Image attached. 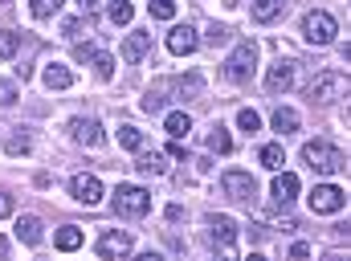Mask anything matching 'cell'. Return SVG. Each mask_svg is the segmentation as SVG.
Segmentation results:
<instances>
[{"label": "cell", "mask_w": 351, "mask_h": 261, "mask_svg": "<svg viewBox=\"0 0 351 261\" xmlns=\"http://www.w3.org/2000/svg\"><path fill=\"white\" fill-rule=\"evenodd\" d=\"M302 160H306V168L319 175H335L348 168V156L335 147V143H327V139H315V143H306L302 147Z\"/></svg>", "instance_id": "1"}, {"label": "cell", "mask_w": 351, "mask_h": 261, "mask_svg": "<svg viewBox=\"0 0 351 261\" xmlns=\"http://www.w3.org/2000/svg\"><path fill=\"white\" fill-rule=\"evenodd\" d=\"M254 66H258V45L254 41H237V49L225 62V78L229 82H250L254 78Z\"/></svg>", "instance_id": "2"}, {"label": "cell", "mask_w": 351, "mask_h": 261, "mask_svg": "<svg viewBox=\"0 0 351 261\" xmlns=\"http://www.w3.org/2000/svg\"><path fill=\"white\" fill-rule=\"evenodd\" d=\"M335 33H339V25H335V16H331V12L315 8V12H306V16H302V37H306L311 45H331V41H335Z\"/></svg>", "instance_id": "3"}, {"label": "cell", "mask_w": 351, "mask_h": 261, "mask_svg": "<svg viewBox=\"0 0 351 261\" xmlns=\"http://www.w3.org/2000/svg\"><path fill=\"white\" fill-rule=\"evenodd\" d=\"M110 204H114V212H119V216H147L152 196H147L143 188H135V184H119Z\"/></svg>", "instance_id": "4"}, {"label": "cell", "mask_w": 351, "mask_h": 261, "mask_svg": "<svg viewBox=\"0 0 351 261\" xmlns=\"http://www.w3.org/2000/svg\"><path fill=\"white\" fill-rule=\"evenodd\" d=\"M343 94H348V74H339V70H327V74H319L311 82V98L315 102H335Z\"/></svg>", "instance_id": "5"}, {"label": "cell", "mask_w": 351, "mask_h": 261, "mask_svg": "<svg viewBox=\"0 0 351 261\" xmlns=\"http://www.w3.org/2000/svg\"><path fill=\"white\" fill-rule=\"evenodd\" d=\"M131 253V233L127 229H106L98 237V258L102 261H123Z\"/></svg>", "instance_id": "6"}, {"label": "cell", "mask_w": 351, "mask_h": 261, "mask_svg": "<svg viewBox=\"0 0 351 261\" xmlns=\"http://www.w3.org/2000/svg\"><path fill=\"white\" fill-rule=\"evenodd\" d=\"M221 188H225L229 200H241V204H250V200L258 196V179L250 172H225L221 175Z\"/></svg>", "instance_id": "7"}, {"label": "cell", "mask_w": 351, "mask_h": 261, "mask_svg": "<svg viewBox=\"0 0 351 261\" xmlns=\"http://www.w3.org/2000/svg\"><path fill=\"white\" fill-rule=\"evenodd\" d=\"M70 196L78 200V204H86V208H94L98 200H102V179L90 172H78L74 179H70Z\"/></svg>", "instance_id": "8"}, {"label": "cell", "mask_w": 351, "mask_h": 261, "mask_svg": "<svg viewBox=\"0 0 351 261\" xmlns=\"http://www.w3.org/2000/svg\"><path fill=\"white\" fill-rule=\"evenodd\" d=\"M311 200V212H339L348 204V196L335 188V184H315V192L306 196Z\"/></svg>", "instance_id": "9"}, {"label": "cell", "mask_w": 351, "mask_h": 261, "mask_svg": "<svg viewBox=\"0 0 351 261\" xmlns=\"http://www.w3.org/2000/svg\"><path fill=\"white\" fill-rule=\"evenodd\" d=\"M196 45H200V33L192 25H176L172 33H168V49H172L176 58H188Z\"/></svg>", "instance_id": "10"}, {"label": "cell", "mask_w": 351, "mask_h": 261, "mask_svg": "<svg viewBox=\"0 0 351 261\" xmlns=\"http://www.w3.org/2000/svg\"><path fill=\"white\" fill-rule=\"evenodd\" d=\"M70 135H74L82 147H102V143H106V135H102L98 119H74V123H70Z\"/></svg>", "instance_id": "11"}, {"label": "cell", "mask_w": 351, "mask_h": 261, "mask_svg": "<svg viewBox=\"0 0 351 261\" xmlns=\"http://www.w3.org/2000/svg\"><path fill=\"white\" fill-rule=\"evenodd\" d=\"M265 90H269V94H286V90H294V62H278V66H269V74H265Z\"/></svg>", "instance_id": "12"}, {"label": "cell", "mask_w": 351, "mask_h": 261, "mask_svg": "<svg viewBox=\"0 0 351 261\" xmlns=\"http://www.w3.org/2000/svg\"><path fill=\"white\" fill-rule=\"evenodd\" d=\"M119 53H123V62H127V66L143 62V58L152 53V33H131V37L123 41V49H119Z\"/></svg>", "instance_id": "13"}, {"label": "cell", "mask_w": 351, "mask_h": 261, "mask_svg": "<svg viewBox=\"0 0 351 261\" xmlns=\"http://www.w3.org/2000/svg\"><path fill=\"white\" fill-rule=\"evenodd\" d=\"M274 200H278V208H286V204H294V196H298V175L294 172H278L274 175Z\"/></svg>", "instance_id": "14"}, {"label": "cell", "mask_w": 351, "mask_h": 261, "mask_svg": "<svg viewBox=\"0 0 351 261\" xmlns=\"http://www.w3.org/2000/svg\"><path fill=\"white\" fill-rule=\"evenodd\" d=\"M204 225H208V241H213V245H233V237H237V225H233L229 216H208Z\"/></svg>", "instance_id": "15"}, {"label": "cell", "mask_w": 351, "mask_h": 261, "mask_svg": "<svg viewBox=\"0 0 351 261\" xmlns=\"http://www.w3.org/2000/svg\"><path fill=\"white\" fill-rule=\"evenodd\" d=\"M41 82H45L49 90H70V86H74V70H70V66H58V62H53V66H45Z\"/></svg>", "instance_id": "16"}, {"label": "cell", "mask_w": 351, "mask_h": 261, "mask_svg": "<svg viewBox=\"0 0 351 261\" xmlns=\"http://www.w3.org/2000/svg\"><path fill=\"white\" fill-rule=\"evenodd\" d=\"M135 172L139 175H164L168 172V156H160V151H139Z\"/></svg>", "instance_id": "17"}, {"label": "cell", "mask_w": 351, "mask_h": 261, "mask_svg": "<svg viewBox=\"0 0 351 261\" xmlns=\"http://www.w3.org/2000/svg\"><path fill=\"white\" fill-rule=\"evenodd\" d=\"M16 237H21L25 245H41V237H45V225H41L37 216H21V221H16Z\"/></svg>", "instance_id": "18"}, {"label": "cell", "mask_w": 351, "mask_h": 261, "mask_svg": "<svg viewBox=\"0 0 351 261\" xmlns=\"http://www.w3.org/2000/svg\"><path fill=\"white\" fill-rule=\"evenodd\" d=\"M164 131H168L172 139H188V131H192V119H188L184 110H168V114H164Z\"/></svg>", "instance_id": "19"}, {"label": "cell", "mask_w": 351, "mask_h": 261, "mask_svg": "<svg viewBox=\"0 0 351 261\" xmlns=\"http://www.w3.org/2000/svg\"><path fill=\"white\" fill-rule=\"evenodd\" d=\"M250 12H254V21H278V16H282V12H286V0H254V8H250Z\"/></svg>", "instance_id": "20"}, {"label": "cell", "mask_w": 351, "mask_h": 261, "mask_svg": "<svg viewBox=\"0 0 351 261\" xmlns=\"http://www.w3.org/2000/svg\"><path fill=\"white\" fill-rule=\"evenodd\" d=\"M274 131H278V135H294V131H298V110L278 106V110H274Z\"/></svg>", "instance_id": "21"}, {"label": "cell", "mask_w": 351, "mask_h": 261, "mask_svg": "<svg viewBox=\"0 0 351 261\" xmlns=\"http://www.w3.org/2000/svg\"><path fill=\"white\" fill-rule=\"evenodd\" d=\"M258 160H262V168H269V172H282L286 151H282V143H265L262 151H258Z\"/></svg>", "instance_id": "22"}, {"label": "cell", "mask_w": 351, "mask_h": 261, "mask_svg": "<svg viewBox=\"0 0 351 261\" xmlns=\"http://www.w3.org/2000/svg\"><path fill=\"white\" fill-rule=\"evenodd\" d=\"M204 143H208V151H217V156H229V151H233V139H229V131H225L221 123L208 131V139H204Z\"/></svg>", "instance_id": "23"}, {"label": "cell", "mask_w": 351, "mask_h": 261, "mask_svg": "<svg viewBox=\"0 0 351 261\" xmlns=\"http://www.w3.org/2000/svg\"><path fill=\"white\" fill-rule=\"evenodd\" d=\"M53 241H58V249H66V253H74V249L82 245V229H78V225H62Z\"/></svg>", "instance_id": "24"}, {"label": "cell", "mask_w": 351, "mask_h": 261, "mask_svg": "<svg viewBox=\"0 0 351 261\" xmlns=\"http://www.w3.org/2000/svg\"><path fill=\"white\" fill-rule=\"evenodd\" d=\"M106 16H110L114 25H131V16H135V8H131V0H110V8H106Z\"/></svg>", "instance_id": "25"}, {"label": "cell", "mask_w": 351, "mask_h": 261, "mask_svg": "<svg viewBox=\"0 0 351 261\" xmlns=\"http://www.w3.org/2000/svg\"><path fill=\"white\" fill-rule=\"evenodd\" d=\"M119 147L143 151V131H139V127H119Z\"/></svg>", "instance_id": "26"}, {"label": "cell", "mask_w": 351, "mask_h": 261, "mask_svg": "<svg viewBox=\"0 0 351 261\" xmlns=\"http://www.w3.org/2000/svg\"><path fill=\"white\" fill-rule=\"evenodd\" d=\"M237 127H241L245 135H254V131H262V114L245 106V110H237Z\"/></svg>", "instance_id": "27"}, {"label": "cell", "mask_w": 351, "mask_h": 261, "mask_svg": "<svg viewBox=\"0 0 351 261\" xmlns=\"http://www.w3.org/2000/svg\"><path fill=\"white\" fill-rule=\"evenodd\" d=\"M16 131H21V127H16ZM29 147H33V143H29V135H25V131L4 139V151H8V156H29Z\"/></svg>", "instance_id": "28"}, {"label": "cell", "mask_w": 351, "mask_h": 261, "mask_svg": "<svg viewBox=\"0 0 351 261\" xmlns=\"http://www.w3.org/2000/svg\"><path fill=\"white\" fill-rule=\"evenodd\" d=\"M16 49H21V33H12V29H8V33H0V58H4V62H12V58H16Z\"/></svg>", "instance_id": "29"}, {"label": "cell", "mask_w": 351, "mask_h": 261, "mask_svg": "<svg viewBox=\"0 0 351 261\" xmlns=\"http://www.w3.org/2000/svg\"><path fill=\"white\" fill-rule=\"evenodd\" d=\"M147 12H152L156 21H172V16H176V0H152V4H147Z\"/></svg>", "instance_id": "30"}, {"label": "cell", "mask_w": 351, "mask_h": 261, "mask_svg": "<svg viewBox=\"0 0 351 261\" xmlns=\"http://www.w3.org/2000/svg\"><path fill=\"white\" fill-rule=\"evenodd\" d=\"M66 0H29V8H33V16H53L58 8H62Z\"/></svg>", "instance_id": "31"}, {"label": "cell", "mask_w": 351, "mask_h": 261, "mask_svg": "<svg viewBox=\"0 0 351 261\" xmlns=\"http://www.w3.org/2000/svg\"><path fill=\"white\" fill-rule=\"evenodd\" d=\"M16 98H21V86L8 82V78H0V106H12Z\"/></svg>", "instance_id": "32"}, {"label": "cell", "mask_w": 351, "mask_h": 261, "mask_svg": "<svg viewBox=\"0 0 351 261\" xmlns=\"http://www.w3.org/2000/svg\"><path fill=\"white\" fill-rule=\"evenodd\" d=\"M94 74L98 78H110L114 74V58L110 53H94Z\"/></svg>", "instance_id": "33"}, {"label": "cell", "mask_w": 351, "mask_h": 261, "mask_svg": "<svg viewBox=\"0 0 351 261\" xmlns=\"http://www.w3.org/2000/svg\"><path fill=\"white\" fill-rule=\"evenodd\" d=\"M143 110H147V114H164V94H160V90H147V94H143Z\"/></svg>", "instance_id": "34"}, {"label": "cell", "mask_w": 351, "mask_h": 261, "mask_svg": "<svg viewBox=\"0 0 351 261\" xmlns=\"http://www.w3.org/2000/svg\"><path fill=\"white\" fill-rule=\"evenodd\" d=\"M82 29H86V21L82 16H70V21H62V33L74 41V37H82Z\"/></svg>", "instance_id": "35"}, {"label": "cell", "mask_w": 351, "mask_h": 261, "mask_svg": "<svg viewBox=\"0 0 351 261\" xmlns=\"http://www.w3.org/2000/svg\"><path fill=\"white\" fill-rule=\"evenodd\" d=\"M208 41H213V45H225V41H229V29H225V25H213V29H208Z\"/></svg>", "instance_id": "36"}, {"label": "cell", "mask_w": 351, "mask_h": 261, "mask_svg": "<svg viewBox=\"0 0 351 261\" xmlns=\"http://www.w3.org/2000/svg\"><path fill=\"white\" fill-rule=\"evenodd\" d=\"M94 45H74V62H94Z\"/></svg>", "instance_id": "37"}, {"label": "cell", "mask_w": 351, "mask_h": 261, "mask_svg": "<svg viewBox=\"0 0 351 261\" xmlns=\"http://www.w3.org/2000/svg\"><path fill=\"white\" fill-rule=\"evenodd\" d=\"M311 258V245L306 241H294V249H290V261H306Z\"/></svg>", "instance_id": "38"}, {"label": "cell", "mask_w": 351, "mask_h": 261, "mask_svg": "<svg viewBox=\"0 0 351 261\" xmlns=\"http://www.w3.org/2000/svg\"><path fill=\"white\" fill-rule=\"evenodd\" d=\"M4 216H12V196H8V192H0V221H4Z\"/></svg>", "instance_id": "39"}, {"label": "cell", "mask_w": 351, "mask_h": 261, "mask_svg": "<svg viewBox=\"0 0 351 261\" xmlns=\"http://www.w3.org/2000/svg\"><path fill=\"white\" fill-rule=\"evenodd\" d=\"M213 261H233V249H229V245H221V249L213 253Z\"/></svg>", "instance_id": "40"}, {"label": "cell", "mask_w": 351, "mask_h": 261, "mask_svg": "<svg viewBox=\"0 0 351 261\" xmlns=\"http://www.w3.org/2000/svg\"><path fill=\"white\" fill-rule=\"evenodd\" d=\"M250 237L254 241H265V225H250Z\"/></svg>", "instance_id": "41"}, {"label": "cell", "mask_w": 351, "mask_h": 261, "mask_svg": "<svg viewBox=\"0 0 351 261\" xmlns=\"http://www.w3.org/2000/svg\"><path fill=\"white\" fill-rule=\"evenodd\" d=\"M78 4H82V16L86 12H98V0H78Z\"/></svg>", "instance_id": "42"}, {"label": "cell", "mask_w": 351, "mask_h": 261, "mask_svg": "<svg viewBox=\"0 0 351 261\" xmlns=\"http://www.w3.org/2000/svg\"><path fill=\"white\" fill-rule=\"evenodd\" d=\"M135 261H164L160 253H143V258H135Z\"/></svg>", "instance_id": "43"}, {"label": "cell", "mask_w": 351, "mask_h": 261, "mask_svg": "<svg viewBox=\"0 0 351 261\" xmlns=\"http://www.w3.org/2000/svg\"><path fill=\"white\" fill-rule=\"evenodd\" d=\"M245 261H265V258H262V253H250V258H245Z\"/></svg>", "instance_id": "44"}, {"label": "cell", "mask_w": 351, "mask_h": 261, "mask_svg": "<svg viewBox=\"0 0 351 261\" xmlns=\"http://www.w3.org/2000/svg\"><path fill=\"white\" fill-rule=\"evenodd\" d=\"M0 4H4V0H0Z\"/></svg>", "instance_id": "45"}]
</instances>
